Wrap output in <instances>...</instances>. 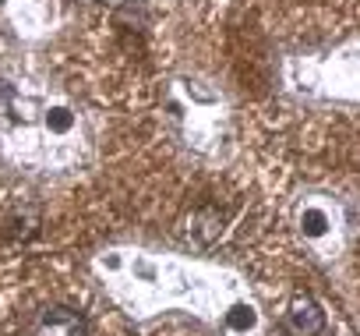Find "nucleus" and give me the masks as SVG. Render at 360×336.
Instances as JSON below:
<instances>
[{
	"mask_svg": "<svg viewBox=\"0 0 360 336\" xmlns=\"http://www.w3.org/2000/svg\"><path fill=\"white\" fill-rule=\"evenodd\" d=\"M219 230H223V223H219V213H212V209H202L191 220V234H195L198 244H212L219 237Z\"/></svg>",
	"mask_w": 360,
	"mask_h": 336,
	"instance_id": "3",
	"label": "nucleus"
},
{
	"mask_svg": "<svg viewBox=\"0 0 360 336\" xmlns=\"http://www.w3.org/2000/svg\"><path fill=\"white\" fill-rule=\"evenodd\" d=\"M32 336H92V332H89V322L82 311H75L68 304H50V308H43Z\"/></svg>",
	"mask_w": 360,
	"mask_h": 336,
	"instance_id": "1",
	"label": "nucleus"
},
{
	"mask_svg": "<svg viewBox=\"0 0 360 336\" xmlns=\"http://www.w3.org/2000/svg\"><path fill=\"white\" fill-rule=\"evenodd\" d=\"M233 329H251L255 325V311L248 308V304H237L233 311H230V318H226Z\"/></svg>",
	"mask_w": 360,
	"mask_h": 336,
	"instance_id": "4",
	"label": "nucleus"
},
{
	"mask_svg": "<svg viewBox=\"0 0 360 336\" xmlns=\"http://www.w3.org/2000/svg\"><path fill=\"white\" fill-rule=\"evenodd\" d=\"M50 127H53V131H68V127H71V113H68V110H53V113H50Z\"/></svg>",
	"mask_w": 360,
	"mask_h": 336,
	"instance_id": "6",
	"label": "nucleus"
},
{
	"mask_svg": "<svg viewBox=\"0 0 360 336\" xmlns=\"http://www.w3.org/2000/svg\"><path fill=\"white\" fill-rule=\"evenodd\" d=\"M304 234H311V237L325 234V213H318V209H307V213H304Z\"/></svg>",
	"mask_w": 360,
	"mask_h": 336,
	"instance_id": "5",
	"label": "nucleus"
},
{
	"mask_svg": "<svg viewBox=\"0 0 360 336\" xmlns=\"http://www.w3.org/2000/svg\"><path fill=\"white\" fill-rule=\"evenodd\" d=\"M325 329V311L314 297H293L290 311H286V332L290 336H318Z\"/></svg>",
	"mask_w": 360,
	"mask_h": 336,
	"instance_id": "2",
	"label": "nucleus"
}]
</instances>
